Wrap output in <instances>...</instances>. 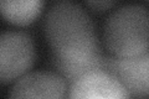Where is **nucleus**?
Here are the masks:
<instances>
[{
  "mask_svg": "<svg viewBox=\"0 0 149 99\" xmlns=\"http://www.w3.org/2000/svg\"><path fill=\"white\" fill-rule=\"evenodd\" d=\"M35 61L31 37L20 31L0 34V82L8 83L21 77Z\"/></svg>",
  "mask_w": 149,
  "mask_h": 99,
  "instance_id": "3",
  "label": "nucleus"
},
{
  "mask_svg": "<svg viewBox=\"0 0 149 99\" xmlns=\"http://www.w3.org/2000/svg\"><path fill=\"white\" fill-rule=\"evenodd\" d=\"M44 29L61 77L74 82L91 71H104L106 57L100 51L95 25L80 4L54 3L45 16Z\"/></svg>",
  "mask_w": 149,
  "mask_h": 99,
  "instance_id": "1",
  "label": "nucleus"
},
{
  "mask_svg": "<svg viewBox=\"0 0 149 99\" xmlns=\"http://www.w3.org/2000/svg\"><path fill=\"white\" fill-rule=\"evenodd\" d=\"M68 99H132L122 84L103 69L85 73L72 83Z\"/></svg>",
  "mask_w": 149,
  "mask_h": 99,
  "instance_id": "6",
  "label": "nucleus"
},
{
  "mask_svg": "<svg viewBox=\"0 0 149 99\" xmlns=\"http://www.w3.org/2000/svg\"><path fill=\"white\" fill-rule=\"evenodd\" d=\"M45 3L42 0H0V14L16 25H27L39 16Z\"/></svg>",
  "mask_w": 149,
  "mask_h": 99,
  "instance_id": "7",
  "label": "nucleus"
},
{
  "mask_svg": "<svg viewBox=\"0 0 149 99\" xmlns=\"http://www.w3.org/2000/svg\"><path fill=\"white\" fill-rule=\"evenodd\" d=\"M104 71L112 74L129 94L147 99L149 81V55L143 53L137 57L119 58L106 57Z\"/></svg>",
  "mask_w": 149,
  "mask_h": 99,
  "instance_id": "4",
  "label": "nucleus"
},
{
  "mask_svg": "<svg viewBox=\"0 0 149 99\" xmlns=\"http://www.w3.org/2000/svg\"><path fill=\"white\" fill-rule=\"evenodd\" d=\"M149 15L139 4L124 5L107 17L103 27L106 47L114 57L130 58L148 52Z\"/></svg>",
  "mask_w": 149,
  "mask_h": 99,
  "instance_id": "2",
  "label": "nucleus"
},
{
  "mask_svg": "<svg viewBox=\"0 0 149 99\" xmlns=\"http://www.w3.org/2000/svg\"><path fill=\"white\" fill-rule=\"evenodd\" d=\"M66 81L50 71H36L22 76L14 84L9 99H65Z\"/></svg>",
  "mask_w": 149,
  "mask_h": 99,
  "instance_id": "5",
  "label": "nucleus"
},
{
  "mask_svg": "<svg viewBox=\"0 0 149 99\" xmlns=\"http://www.w3.org/2000/svg\"><path fill=\"white\" fill-rule=\"evenodd\" d=\"M116 4V1H113V0H97V1H87V5L93 8L95 10H101V11H104L107 10V9H109L111 6H113Z\"/></svg>",
  "mask_w": 149,
  "mask_h": 99,
  "instance_id": "8",
  "label": "nucleus"
}]
</instances>
